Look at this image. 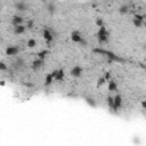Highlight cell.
<instances>
[{"label":"cell","instance_id":"cell-22","mask_svg":"<svg viewBox=\"0 0 146 146\" xmlns=\"http://www.w3.org/2000/svg\"><path fill=\"white\" fill-rule=\"evenodd\" d=\"M96 24H97V26H99V27L104 26V25H103V21L100 20V18H98V20L96 21Z\"/></svg>","mask_w":146,"mask_h":146},{"label":"cell","instance_id":"cell-8","mask_svg":"<svg viewBox=\"0 0 146 146\" xmlns=\"http://www.w3.org/2000/svg\"><path fill=\"white\" fill-rule=\"evenodd\" d=\"M15 8L18 9V10H26L27 9V5L25 2H16L15 4Z\"/></svg>","mask_w":146,"mask_h":146},{"label":"cell","instance_id":"cell-4","mask_svg":"<svg viewBox=\"0 0 146 146\" xmlns=\"http://www.w3.org/2000/svg\"><path fill=\"white\" fill-rule=\"evenodd\" d=\"M121 105H122V98H121L120 95H116L114 97V111L120 108Z\"/></svg>","mask_w":146,"mask_h":146},{"label":"cell","instance_id":"cell-11","mask_svg":"<svg viewBox=\"0 0 146 146\" xmlns=\"http://www.w3.org/2000/svg\"><path fill=\"white\" fill-rule=\"evenodd\" d=\"M52 80H54V77H52L51 74H47V77H46V80H45V86H50L52 82Z\"/></svg>","mask_w":146,"mask_h":146},{"label":"cell","instance_id":"cell-19","mask_svg":"<svg viewBox=\"0 0 146 146\" xmlns=\"http://www.w3.org/2000/svg\"><path fill=\"white\" fill-rule=\"evenodd\" d=\"M35 46H36V41L34 40V39H30V40L27 41V47L33 48V47H35Z\"/></svg>","mask_w":146,"mask_h":146},{"label":"cell","instance_id":"cell-2","mask_svg":"<svg viewBox=\"0 0 146 146\" xmlns=\"http://www.w3.org/2000/svg\"><path fill=\"white\" fill-rule=\"evenodd\" d=\"M97 38H98V41H99V43H105V42H107V40H108V32L106 31L105 26L99 27V31H98V33H97Z\"/></svg>","mask_w":146,"mask_h":146},{"label":"cell","instance_id":"cell-20","mask_svg":"<svg viewBox=\"0 0 146 146\" xmlns=\"http://www.w3.org/2000/svg\"><path fill=\"white\" fill-rule=\"evenodd\" d=\"M134 24H135V26L139 27V26H141V24H143V21H139V20H137V18H134Z\"/></svg>","mask_w":146,"mask_h":146},{"label":"cell","instance_id":"cell-7","mask_svg":"<svg viewBox=\"0 0 146 146\" xmlns=\"http://www.w3.org/2000/svg\"><path fill=\"white\" fill-rule=\"evenodd\" d=\"M43 38H45V40L48 41V42L52 41V35H51V33H50V31L48 29L43 30Z\"/></svg>","mask_w":146,"mask_h":146},{"label":"cell","instance_id":"cell-5","mask_svg":"<svg viewBox=\"0 0 146 146\" xmlns=\"http://www.w3.org/2000/svg\"><path fill=\"white\" fill-rule=\"evenodd\" d=\"M82 73V68L80 66H74V67L71 70V75L72 77H80Z\"/></svg>","mask_w":146,"mask_h":146},{"label":"cell","instance_id":"cell-9","mask_svg":"<svg viewBox=\"0 0 146 146\" xmlns=\"http://www.w3.org/2000/svg\"><path fill=\"white\" fill-rule=\"evenodd\" d=\"M23 22V18L21 17V16H14L13 17V20H11V23H13L15 26H18V25H21V23Z\"/></svg>","mask_w":146,"mask_h":146},{"label":"cell","instance_id":"cell-10","mask_svg":"<svg viewBox=\"0 0 146 146\" xmlns=\"http://www.w3.org/2000/svg\"><path fill=\"white\" fill-rule=\"evenodd\" d=\"M42 65H43L42 59H36V61H34L33 63H32V67H33V70H36V68L41 67Z\"/></svg>","mask_w":146,"mask_h":146},{"label":"cell","instance_id":"cell-16","mask_svg":"<svg viewBox=\"0 0 146 146\" xmlns=\"http://www.w3.org/2000/svg\"><path fill=\"white\" fill-rule=\"evenodd\" d=\"M108 89H110V91L116 90V84H115V82H114V81H110V82H108Z\"/></svg>","mask_w":146,"mask_h":146},{"label":"cell","instance_id":"cell-21","mask_svg":"<svg viewBox=\"0 0 146 146\" xmlns=\"http://www.w3.org/2000/svg\"><path fill=\"white\" fill-rule=\"evenodd\" d=\"M105 78H99V79H98V82H97V86L99 87V86H103V84L105 83Z\"/></svg>","mask_w":146,"mask_h":146},{"label":"cell","instance_id":"cell-18","mask_svg":"<svg viewBox=\"0 0 146 146\" xmlns=\"http://www.w3.org/2000/svg\"><path fill=\"white\" fill-rule=\"evenodd\" d=\"M107 104H108V106L111 107L112 110H114V98L107 97Z\"/></svg>","mask_w":146,"mask_h":146},{"label":"cell","instance_id":"cell-17","mask_svg":"<svg viewBox=\"0 0 146 146\" xmlns=\"http://www.w3.org/2000/svg\"><path fill=\"white\" fill-rule=\"evenodd\" d=\"M55 9H56V7H55V4H52V2H49L48 4V11H49L50 14H52L55 11Z\"/></svg>","mask_w":146,"mask_h":146},{"label":"cell","instance_id":"cell-24","mask_svg":"<svg viewBox=\"0 0 146 146\" xmlns=\"http://www.w3.org/2000/svg\"><path fill=\"white\" fill-rule=\"evenodd\" d=\"M0 70H2V71L6 70V65H5L4 62H1V63H0Z\"/></svg>","mask_w":146,"mask_h":146},{"label":"cell","instance_id":"cell-15","mask_svg":"<svg viewBox=\"0 0 146 146\" xmlns=\"http://www.w3.org/2000/svg\"><path fill=\"white\" fill-rule=\"evenodd\" d=\"M119 11H120L121 14H127L128 11H129V6H128V5H123V6L120 7Z\"/></svg>","mask_w":146,"mask_h":146},{"label":"cell","instance_id":"cell-12","mask_svg":"<svg viewBox=\"0 0 146 146\" xmlns=\"http://www.w3.org/2000/svg\"><path fill=\"white\" fill-rule=\"evenodd\" d=\"M49 54V51H48V50H41V51H39L38 52V57H39V59H45L46 58V56H47V55Z\"/></svg>","mask_w":146,"mask_h":146},{"label":"cell","instance_id":"cell-25","mask_svg":"<svg viewBox=\"0 0 146 146\" xmlns=\"http://www.w3.org/2000/svg\"><path fill=\"white\" fill-rule=\"evenodd\" d=\"M110 78H111V74H110V72H107V73H106V77H105V79L108 80Z\"/></svg>","mask_w":146,"mask_h":146},{"label":"cell","instance_id":"cell-26","mask_svg":"<svg viewBox=\"0 0 146 146\" xmlns=\"http://www.w3.org/2000/svg\"><path fill=\"white\" fill-rule=\"evenodd\" d=\"M141 104H143V106H144V107H146V102H143Z\"/></svg>","mask_w":146,"mask_h":146},{"label":"cell","instance_id":"cell-23","mask_svg":"<svg viewBox=\"0 0 146 146\" xmlns=\"http://www.w3.org/2000/svg\"><path fill=\"white\" fill-rule=\"evenodd\" d=\"M87 102H88L89 103V104H91V105H93V106H95V102H94V99H93V98H87Z\"/></svg>","mask_w":146,"mask_h":146},{"label":"cell","instance_id":"cell-1","mask_svg":"<svg viewBox=\"0 0 146 146\" xmlns=\"http://www.w3.org/2000/svg\"><path fill=\"white\" fill-rule=\"evenodd\" d=\"M94 52H97V54H100V55H103V56L107 57V59H108L110 62H121V63L124 62V59H123V58H121L120 56L115 55L114 52L108 51V50L100 49V48H95V49H94Z\"/></svg>","mask_w":146,"mask_h":146},{"label":"cell","instance_id":"cell-13","mask_svg":"<svg viewBox=\"0 0 146 146\" xmlns=\"http://www.w3.org/2000/svg\"><path fill=\"white\" fill-rule=\"evenodd\" d=\"M24 31H25V27L22 26V25L15 26V29H14V32H15V34H21V33H23Z\"/></svg>","mask_w":146,"mask_h":146},{"label":"cell","instance_id":"cell-14","mask_svg":"<svg viewBox=\"0 0 146 146\" xmlns=\"http://www.w3.org/2000/svg\"><path fill=\"white\" fill-rule=\"evenodd\" d=\"M55 79L57 80V81H62V80L64 79V71L63 70H58V72H57V75Z\"/></svg>","mask_w":146,"mask_h":146},{"label":"cell","instance_id":"cell-6","mask_svg":"<svg viewBox=\"0 0 146 146\" xmlns=\"http://www.w3.org/2000/svg\"><path fill=\"white\" fill-rule=\"evenodd\" d=\"M17 52H18V48L17 47H13V46H10V47H8L6 49V55H8V56L16 55Z\"/></svg>","mask_w":146,"mask_h":146},{"label":"cell","instance_id":"cell-3","mask_svg":"<svg viewBox=\"0 0 146 146\" xmlns=\"http://www.w3.org/2000/svg\"><path fill=\"white\" fill-rule=\"evenodd\" d=\"M71 39H72L74 42L84 43V41H83V39H82V36L80 35V33H79V32H77V31L72 32V34H71Z\"/></svg>","mask_w":146,"mask_h":146}]
</instances>
